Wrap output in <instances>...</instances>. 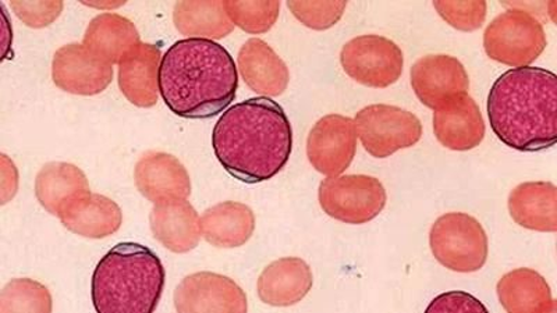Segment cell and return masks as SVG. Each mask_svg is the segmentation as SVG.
Listing matches in <instances>:
<instances>
[{
    "label": "cell",
    "mask_w": 557,
    "mask_h": 313,
    "mask_svg": "<svg viewBox=\"0 0 557 313\" xmlns=\"http://www.w3.org/2000/svg\"><path fill=\"white\" fill-rule=\"evenodd\" d=\"M212 148L236 180H271L287 165L293 151V128L285 111L268 97L233 104L212 132Z\"/></svg>",
    "instance_id": "obj_1"
},
{
    "label": "cell",
    "mask_w": 557,
    "mask_h": 313,
    "mask_svg": "<svg viewBox=\"0 0 557 313\" xmlns=\"http://www.w3.org/2000/svg\"><path fill=\"white\" fill-rule=\"evenodd\" d=\"M235 59L222 45L203 38L174 42L159 67V93L184 118L218 116L236 99Z\"/></svg>",
    "instance_id": "obj_2"
},
{
    "label": "cell",
    "mask_w": 557,
    "mask_h": 313,
    "mask_svg": "<svg viewBox=\"0 0 557 313\" xmlns=\"http://www.w3.org/2000/svg\"><path fill=\"white\" fill-rule=\"evenodd\" d=\"M492 130L506 147L540 152L557 139V77L550 70H507L492 86L486 102Z\"/></svg>",
    "instance_id": "obj_3"
},
{
    "label": "cell",
    "mask_w": 557,
    "mask_h": 313,
    "mask_svg": "<svg viewBox=\"0 0 557 313\" xmlns=\"http://www.w3.org/2000/svg\"><path fill=\"white\" fill-rule=\"evenodd\" d=\"M162 261L148 247L122 242L94 271L92 304L99 313H151L165 287Z\"/></svg>",
    "instance_id": "obj_4"
},
{
    "label": "cell",
    "mask_w": 557,
    "mask_h": 313,
    "mask_svg": "<svg viewBox=\"0 0 557 313\" xmlns=\"http://www.w3.org/2000/svg\"><path fill=\"white\" fill-rule=\"evenodd\" d=\"M435 260L446 270L474 273L484 267L490 241L481 223L469 213L451 212L441 216L430 233Z\"/></svg>",
    "instance_id": "obj_5"
},
{
    "label": "cell",
    "mask_w": 557,
    "mask_h": 313,
    "mask_svg": "<svg viewBox=\"0 0 557 313\" xmlns=\"http://www.w3.org/2000/svg\"><path fill=\"white\" fill-rule=\"evenodd\" d=\"M546 45L548 39L540 20L517 8L499 14L484 34L487 58L513 68L530 66Z\"/></svg>",
    "instance_id": "obj_6"
},
{
    "label": "cell",
    "mask_w": 557,
    "mask_h": 313,
    "mask_svg": "<svg viewBox=\"0 0 557 313\" xmlns=\"http://www.w3.org/2000/svg\"><path fill=\"white\" fill-rule=\"evenodd\" d=\"M318 198L327 216L346 225L374 221L387 202L383 184L367 174L327 177L320 184Z\"/></svg>",
    "instance_id": "obj_7"
},
{
    "label": "cell",
    "mask_w": 557,
    "mask_h": 313,
    "mask_svg": "<svg viewBox=\"0 0 557 313\" xmlns=\"http://www.w3.org/2000/svg\"><path fill=\"white\" fill-rule=\"evenodd\" d=\"M357 137L371 156L385 159L400 149L414 147L422 124L414 113L391 104H371L355 117Z\"/></svg>",
    "instance_id": "obj_8"
},
{
    "label": "cell",
    "mask_w": 557,
    "mask_h": 313,
    "mask_svg": "<svg viewBox=\"0 0 557 313\" xmlns=\"http://www.w3.org/2000/svg\"><path fill=\"white\" fill-rule=\"evenodd\" d=\"M341 63L348 77L370 88H387L399 82L405 54L391 39L361 35L343 47Z\"/></svg>",
    "instance_id": "obj_9"
},
{
    "label": "cell",
    "mask_w": 557,
    "mask_h": 313,
    "mask_svg": "<svg viewBox=\"0 0 557 313\" xmlns=\"http://www.w3.org/2000/svg\"><path fill=\"white\" fill-rule=\"evenodd\" d=\"M357 151L355 118L327 114L318 121L307 139V156L317 172L341 176L351 165Z\"/></svg>",
    "instance_id": "obj_10"
},
{
    "label": "cell",
    "mask_w": 557,
    "mask_h": 313,
    "mask_svg": "<svg viewBox=\"0 0 557 313\" xmlns=\"http://www.w3.org/2000/svg\"><path fill=\"white\" fill-rule=\"evenodd\" d=\"M174 306L181 313L248 311L246 292L231 277L201 272L187 276L174 291Z\"/></svg>",
    "instance_id": "obj_11"
},
{
    "label": "cell",
    "mask_w": 557,
    "mask_h": 313,
    "mask_svg": "<svg viewBox=\"0 0 557 313\" xmlns=\"http://www.w3.org/2000/svg\"><path fill=\"white\" fill-rule=\"evenodd\" d=\"M411 87L426 108L436 111L451 99L469 92L470 77L457 58L428 54L411 67Z\"/></svg>",
    "instance_id": "obj_12"
},
{
    "label": "cell",
    "mask_w": 557,
    "mask_h": 313,
    "mask_svg": "<svg viewBox=\"0 0 557 313\" xmlns=\"http://www.w3.org/2000/svg\"><path fill=\"white\" fill-rule=\"evenodd\" d=\"M54 86L74 96H98L113 79L111 64L99 61L84 45H64L52 62Z\"/></svg>",
    "instance_id": "obj_13"
},
{
    "label": "cell",
    "mask_w": 557,
    "mask_h": 313,
    "mask_svg": "<svg viewBox=\"0 0 557 313\" xmlns=\"http://www.w3.org/2000/svg\"><path fill=\"white\" fill-rule=\"evenodd\" d=\"M138 191L153 203L187 200L191 193L190 174L176 156L147 152L134 168Z\"/></svg>",
    "instance_id": "obj_14"
},
{
    "label": "cell",
    "mask_w": 557,
    "mask_h": 313,
    "mask_svg": "<svg viewBox=\"0 0 557 313\" xmlns=\"http://www.w3.org/2000/svg\"><path fill=\"white\" fill-rule=\"evenodd\" d=\"M437 141L451 151H471L485 137V122L479 104L469 92L451 99L434 111Z\"/></svg>",
    "instance_id": "obj_15"
},
{
    "label": "cell",
    "mask_w": 557,
    "mask_h": 313,
    "mask_svg": "<svg viewBox=\"0 0 557 313\" xmlns=\"http://www.w3.org/2000/svg\"><path fill=\"white\" fill-rule=\"evenodd\" d=\"M58 217L69 231L94 240L114 235L123 223L121 206L111 198L91 191L64 203Z\"/></svg>",
    "instance_id": "obj_16"
},
{
    "label": "cell",
    "mask_w": 557,
    "mask_h": 313,
    "mask_svg": "<svg viewBox=\"0 0 557 313\" xmlns=\"http://www.w3.org/2000/svg\"><path fill=\"white\" fill-rule=\"evenodd\" d=\"M161 49L139 42L119 63V88L138 108L156 107L159 97Z\"/></svg>",
    "instance_id": "obj_17"
},
{
    "label": "cell",
    "mask_w": 557,
    "mask_h": 313,
    "mask_svg": "<svg viewBox=\"0 0 557 313\" xmlns=\"http://www.w3.org/2000/svg\"><path fill=\"white\" fill-rule=\"evenodd\" d=\"M237 66L247 86L260 96H282L290 82L287 64L260 38L248 39L243 45Z\"/></svg>",
    "instance_id": "obj_18"
},
{
    "label": "cell",
    "mask_w": 557,
    "mask_h": 313,
    "mask_svg": "<svg viewBox=\"0 0 557 313\" xmlns=\"http://www.w3.org/2000/svg\"><path fill=\"white\" fill-rule=\"evenodd\" d=\"M149 223L156 240L174 253L193 251L202 236L201 217L187 200L156 203Z\"/></svg>",
    "instance_id": "obj_19"
},
{
    "label": "cell",
    "mask_w": 557,
    "mask_h": 313,
    "mask_svg": "<svg viewBox=\"0 0 557 313\" xmlns=\"http://www.w3.org/2000/svg\"><path fill=\"white\" fill-rule=\"evenodd\" d=\"M312 285V271L306 261L282 258L263 270L258 278L257 292L263 304L290 306L305 300Z\"/></svg>",
    "instance_id": "obj_20"
},
{
    "label": "cell",
    "mask_w": 557,
    "mask_h": 313,
    "mask_svg": "<svg viewBox=\"0 0 557 313\" xmlns=\"http://www.w3.org/2000/svg\"><path fill=\"white\" fill-rule=\"evenodd\" d=\"M509 212L527 230L557 231V187L550 181L522 183L510 192Z\"/></svg>",
    "instance_id": "obj_21"
},
{
    "label": "cell",
    "mask_w": 557,
    "mask_h": 313,
    "mask_svg": "<svg viewBox=\"0 0 557 313\" xmlns=\"http://www.w3.org/2000/svg\"><path fill=\"white\" fill-rule=\"evenodd\" d=\"M500 305L509 313L555 312L550 287L539 272L520 267L506 273L496 286Z\"/></svg>",
    "instance_id": "obj_22"
},
{
    "label": "cell",
    "mask_w": 557,
    "mask_h": 313,
    "mask_svg": "<svg viewBox=\"0 0 557 313\" xmlns=\"http://www.w3.org/2000/svg\"><path fill=\"white\" fill-rule=\"evenodd\" d=\"M139 41V34L131 20L119 14H99L88 24L83 45L99 61L111 64L121 63Z\"/></svg>",
    "instance_id": "obj_23"
},
{
    "label": "cell",
    "mask_w": 557,
    "mask_h": 313,
    "mask_svg": "<svg viewBox=\"0 0 557 313\" xmlns=\"http://www.w3.org/2000/svg\"><path fill=\"white\" fill-rule=\"evenodd\" d=\"M256 230V216L240 202H221L207 209L201 217L202 237L213 247L238 248L244 246Z\"/></svg>",
    "instance_id": "obj_24"
},
{
    "label": "cell",
    "mask_w": 557,
    "mask_h": 313,
    "mask_svg": "<svg viewBox=\"0 0 557 313\" xmlns=\"http://www.w3.org/2000/svg\"><path fill=\"white\" fill-rule=\"evenodd\" d=\"M86 192H89L87 176L72 163H48L35 178V196L53 216H58L64 203Z\"/></svg>",
    "instance_id": "obj_25"
},
{
    "label": "cell",
    "mask_w": 557,
    "mask_h": 313,
    "mask_svg": "<svg viewBox=\"0 0 557 313\" xmlns=\"http://www.w3.org/2000/svg\"><path fill=\"white\" fill-rule=\"evenodd\" d=\"M178 33L203 39H222L235 28L223 2H178L173 12Z\"/></svg>",
    "instance_id": "obj_26"
},
{
    "label": "cell",
    "mask_w": 557,
    "mask_h": 313,
    "mask_svg": "<svg viewBox=\"0 0 557 313\" xmlns=\"http://www.w3.org/2000/svg\"><path fill=\"white\" fill-rule=\"evenodd\" d=\"M0 312H52L51 292L32 278H16L0 295Z\"/></svg>",
    "instance_id": "obj_27"
},
{
    "label": "cell",
    "mask_w": 557,
    "mask_h": 313,
    "mask_svg": "<svg viewBox=\"0 0 557 313\" xmlns=\"http://www.w3.org/2000/svg\"><path fill=\"white\" fill-rule=\"evenodd\" d=\"M231 22L248 34H263L275 26L281 2H223Z\"/></svg>",
    "instance_id": "obj_28"
},
{
    "label": "cell",
    "mask_w": 557,
    "mask_h": 313,
    "mask_svg": "<svg viewBox=\"0 0 557 313\" xmlns=\"http://www.w3.org/2000/svg\"><path fill=\"white\" fill-rule=\"evenodd\" d=\"M287 8L306 27L323 32L339 23L347 2H287Z\"/></svg>",
    "instance_id": "obj_29"
},
{
    "label": "cell",
    "mask_w": 557,
    "mask_h": 313,
    "mask_svg": "<svg viewBox=\"0 0 557 313\" xmlns=\"http://www.w3.org/2000/svg\"><path fill=\"white\" fill-rule=\"evenodd\" d=\"M440 16L449 26L471 33L482 27L486 18V2H434Z\"/></svg>",
    "instance_id": "obj_30"
},
{
    "label": "cell",
    "mask_w": 557,
    "mask_h": 313,
    "mask_svg": "<svg viewBox=\"0 0 557 313\" xmlns=\"http://www.w3.org/2000/svg\"><path fill=\"white\" fill-rule=\"evenodd\" d=\"M12 9L26 26L44 28L61 16L62 2H13Z\"/></svg>",
    "instance_id": "obj_31"
},
{
    "label": "cell",
    "mask_w": 557,
    "mask_h": 313,
    "mask_svg": "<svg viewBox=\"0 0 557 313\" xmlns=\"http://www.w3.org/2000/svg\"><path fill=\"white\" fill-rule=\"evenodd\" d=\"M426 312H487L480 300L465 291H450L436 297Z\"/></svg>",
    "instance_id": "obj_32"
}]
</instances>
